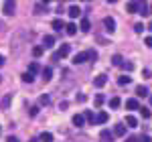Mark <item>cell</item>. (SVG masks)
I'll return each instance as SVG.
<instances>
[{"label": "cell", "instance_id": "6da1fadb", "mask_svg": "<svg viewBox=\"0 0 152 142\" xmlns=\"http://www.w3.org/2000/svg\"><path fill=\"white\" fill-rule=\"evenodd\" d=\"M2 10L6 16H12L14 10H16V4H14V0H4V4H2Z\"/></svg>", "mask_w": 152, "mask_h": 142}, {"label": "cell", "instance_id": "7a4b0ae2", "mask_svg": "<svg viewBox=\"0 0 152 142\" xmlns=\"http://www.w3.org/2000/svg\"><path fill=\"white\" fill-rule=\"evenodd\" d=\"M87 59H91L89 51H81V53H77V55L73 57V63H75V65H79V63H85Z\"/></svg>", "mask_w": 152, "mask_h": 142}, {"label": "cell", "instance_id": "3957f363", "mask_svg": "<svg viewBox=\"0 0 152 142\" xmlns=\"http://www.w3.org/2000/svg\"><path fill=\"white\" fill-rule=\"evenodd\" d=\"M136 4H138V14H142V16H148L150 14V8H148V2L146 0H136Z\"/></svg>", "mask_w": 152, "mask_h": 142}, {"label": "cell", "instance_id": "277c9868", "mask_svg": "<svg viewBox=\"0 0 152 142\" xmlns=\"http://www.w3.org/2000/svg\"><path fill=\"white\" fill-rule=\"evenodd\" d=\"M104 24H105V29H107V33H114V31H116V20H114L112 16H105Z\"/></svg>", "mask_w": 152, "mask_h": 142}, {"label": "cell", "instance_id": "5b68a950", "mask_svg": "<svg viewBox=\"0 0 152 142\" xmlns=\"http://www.w3.org/2000/svg\"><path fill=\"white\" fill-rule=\"evenodd\" d=\"M105 83H107V75H104V73H102V75H97V77L94 79V85H95V87H104Z\"/></svg>", "mask_w": 152, "mask_h": 142}, {"label": "cell", "instance_id": "8992f818", "mask_svg": "<svg viewBox=\"0 0 152 142\" xmlns=\"http://www.w3.org/2000/svg\"><path fill=\"white\" fill-rule=\"evenodd\" d=\"M10 102H12V94H6L2 100H0V108H2V110H8Z\"/></svg>", "mask_w": 152, "mask_h": 142}, {"label": "cell", "instance_id": "52a82bcc", "mask_svg": "<svg viewBox=\"0 0 152 142\" xmlns=\"http://www.w3.org/2000/svg\"><path fill=\"white\" fill-rule=\"evenodd\" d=\"M83 124H85V116H83V114H75V116H73V126L81 128Z\"/></svg>", "mask_w": 152, "mask_h": 142}, {"label": "cell", "instance_id": "ba28073f", "mask_svg": "<svg viewBox=\"0 0 152 142\" xmlns=\"http://www.w3.org/2000/svg\"><path fill=\"white\" fill-rule=\"evenodd\" d=\"M53 45H55V37H53V35H45V37H43V47H45V49L53 47Z\"/></svg>", "mask_w": 152, "mask_h": 142}, {"label": "cell", "instance_id": "9c48e42d", "mask_svg": "<svg viewBox=\"0 0 152 142\" xmlns=\"http://www.w3.org/2000/svg\"><path fill=\"white\" fill-rule=\"evenodd\" d=\"M126 108H128V110H140V104H138L136 97H130L128 102H126Z\"/></svg>", "mask_w": 152, "mask_h": 142}, {"label": "cell", "instance_id": "30bf717a", "mask_svg": "<svg viewBox=\"0 0 152 142\" xmlns=\"http://www.w3.org/2000/svg\"><path fill=\"white\" fill-rule=\"evenodd\" d=\"M67 14H69L71 18H77V16L81 14V8H79V6H69V10H67Z\"/></svg>", "mask_w": 152, "mask_h": 142}, {"label": "cell", "instance_id": "8fae6325", "mask_svg": "<svg viewBox=\"0 0 152 142\" xmlns=\"http://www.w3.org/2000/svg\"><path fill=\"white\" fill-rule=\"evenodd\" d=\"M41 75H43L45 81H51V79H53V69H51V67H45V69L41 71Z\"/></svg>", "mask_w": 152, "mask_h": 142}, {"label": "cell", "instance_id": "7c38bea8", "mask_svg": "<svg viewBox=\"0 0 152 142\" xmlns=\"http://www.w3.org/2000/svg\"><path fill=\"white\" fill-rule=\"evenodd\" d=\"M114 136H126V126L124 124H118L114 128Z\"/></svg>", "mask_w": 152, "mask_h": 142}, {"label": "cell", "instance_id": "4fadbf2b", "mask_svg": "<svg viewBox=\"0 0 152 142\" xmlns=\"http://www.w3.org/2000/svg\"><path fill=\"white\" fill-rule=\"evenodd\" d=\"M107 118H110V116H107L105 112H99V114L95 116V124H105V122H107Z\"/></svg>", "mask_w": 152, "mask_h": 142}, {"label": "cell", "instance_id": "5bb4252c", "mask_svg": "<svg viewBox=\"0 0 152 142\" xmlns=\"http://www.w3.org/2000/svg\"><path fill=\"white\" fill-rule=\"evenodd\" d=\"M126 124H128L130 128H136V126H138V120H136V116H132V114H130V116H126Z\"/></svg>", "mask_w": 152, "mask_h": 142}, {"label": "cell", "instance_id": "9a60e30c", "mask_svg": "<svg viewBox=\"0 0 152 142\" xmlns=\"http://www.w3.org/2000/svg\"><path fill=\"white\" fill-rule=\"evenodd\" d=\"M65 33H67V35H69V37H73V35H75V33H77V24L69 23V24H67V26H65Z\"/></svg>", "mask_w": 152, "mask_h": 142}, {"label": "cell", "instance_id": "2e32d148", "mask_svg": "<svg viewBox=\"0 0 152 142\" xmlns=\"http://www.w3.org/2000/svg\"><path fill=\"white\" fill-rule=\"evenodd\" d=\"M79 29H81L83 33H89V29H91L89 20H87V18H81V23H79Z\"/></svg>", "mask_w": 152, "mask_h": 142}, {"label": "cell", "instance_id": "e0dca14e", "mask_svg": "<svg viewBox=\"0 0 152 142\" xmlns=\"http://www.w3.org/2000/svg\"><path fill=\"white\" fill-rule=\"evenodd\" d=\"M136 95H138V97H146V95H148L146 85H138V87H136Z\"/></svg>", "mask_w": 152, "mask_h": 142}, {"label": "cell", "instance_id": "ac0fdd59", "mask_svg": "<svg viewBox=\"0 0 152 142\" xmlns=\"http://www.w3.org/2000/svg\"><path fill=\"white\" fill-rule=\"evenodd\" d=\"M128 83H132V77H128V75H120L118 77V85H128Z\"/></svg>", "mask_w": 152, "mask_h": 142}, {"label": "cell", "instance_id": "d6986e66", "mask_svg": "<svg viewBox=\"0 0 152 142\" xmlns=\"http://www.w3.org/2000/svg\"><path fill=\"white\" fill-rule=\"evenodd\" d=\"M112 65H116V67H122V65H124V59H122V55H114V57H112Z\"/></svg>", "mask_w": 152, "mask_h": 142}, {"label": "cell", "instance_id": "ffe728a7", "mask_svg": "<svg viewBox=\"0 0 152 142\" xmlns=\"http://www.w3.org/2000/svg\"><path fill=\"white\" fill-rule=\"evenodd\" d=\"M69 53H71V47H69V45H61V49H59V55H61V57H67Z\"/></svg>", "mask_w": 152, "mask_h": 142}, {"label": "cell", "instance_id": "44dd1931", "mask_svg": "<svg viewBox=\"0 0 152 142\" xmlns=\"http://www.w3.org/2000/svg\"><path fill=\"white\" fill-rule=\"evenodd\" d=\"M23 81L24 83H33L35 81V75H33L31 71H26V73H23Z\"/></svg>", "mask_w": 152, "mask_h": 142}, {"label": "cell", "instance_id": "7402d4cb", "mask_svg": "<svg viewBox=\"0 0 152 142\" xmlns=\"http://www.w3.org/2000/svg\"><path fill=\"white\" fill-rule=\"evenodd\" d=\"M120 104H122V100H120V97H112V100H110V108H112V110H118Z\"/></svg>", "mask_w": 152, "mask_h": 142}, {"label": "cell", "instance_id": "603a6c76", "mask_svg": "<svg viewBox=\"0 0 152 142\" xmlns=\"http://www.w3.org/2000/svg\"><path fill=\"white\" fill-rule=\"evenodd\" d=\"M53 29H55V31H61V29H65V23H63L61 18H55V20H53Z\"/></svg>", "mask_w": 152, "mask_h": 142}, {"label": "cell", "instance_id": "cb8c5ba5", "mask_svg": "<svg viewBox=\"0 0 152 142\" xmlns=\"http://www.w3.org/2000/svg\"><path fill=\"white\" fill-rule=\"evenodd\" d=\"M99 136H102V140H112V138H114V132H110V130H102V134H99Z\"/></svg>", "mask_w": 152, "mask_h": 142}, {"label": "cell", "instance_id": "d4e9b609", "mask_svg": "<svg viewBox=\"0 0 152 142\" xmlns=\"http://www.w3.org/2000/svg\"><path fill=\"white\" fill-rule=\"evenodd\" d=\"M41 142H53V134L51 132H43L41 134Z\"/></svg>", "mask_w": 152, "mask_h": 142}, {"label": "cell", "instance_id": "484cf974", "mask_svg": "<svg viewBox=\"0 0 152 142\" xmlns=\"http://www.w3.org/2000/svg\"><path fill=\"white\" fill-rule=\"evenodd\" d=\"M140 114H142V118H144V120H148L152 116V112L148 110V108H140Z\"/></svg>", "mask_w": 152, "mask_h": 142}, {"label": "cell", "instance_id": "4316f807", "mask_svg": "<svg viewBox=\"0 0 152 142\" xmlns=\"http://www.w3.org/2000/svg\"><path fill=\"white\" fill-rule=\"evenodd\" d=\"M43 45H39V47H33V55H35V57H41V55H43Z\"/></svg>", "mask_w": 152, "mask_h": 142}, {"label": "cell", "instance_id": "83f0119b", "mask_svg": "<svg viewBox=\"0 0 152 142\" xmlns=\"http://www.w3.org/2000/svg\"><path fill=\"white\" fill-rule=\"evenodd\" d=\"M28 71H31V73H33V75H35V73H39V63H35V61H33V63H31V65H28Z\"/></svg>", "mask_w": 152, "mask_h": 142}, {"label": "cell", "instance_id": "f1b7e54d", "mask_svg": "<svg viewBox=\"0 0 152 142\" xmlns=\"http://www.w3.org/2000/svg\"><path fill=\"white\" fill-rule=\"evenodd\" d=\"M49 102H51V97H49L47 94H45V95H41V97H39V104H41V106H47Z\"/></svg>", "mask_w": 152, "mask_h": 142}, {"label": "cell", "instance_id": "f546056e", "mask_svg": "<svg viewBox=\"0 0 152 142\" xmlns=\"http://www.w3.org/2000/svg\"><path fill=\"white\" fill-rule=\"evenodd\" d=\"M83 116H85V120H87V122H91V124H95V116H94V112H85Z\"/></svg>", "mask_w": 152, "mask_h": 142}, {"label": "cell", "instance_id": "4dcf8cb0", "mask_svg": "<svg viewBox=\"0 0 152 142\" xmlns=\"http://www.w3.org/2000/svg\"><path fill=\"white\" fill-rule=\"evenodd\" d=\"M128 12H138V4H136V0L128 4Z\"/></svg>", "mask_w": 152, "mask_h": 142}, {"label": "cell", "instance_id": "1f68e13d", "mask_svg": "<svg viewBox=\"0 0 152 142\" xmlns=\"http://www.w3.org/2000/svg\"><path fill=\"white\" fill-rule=\"evenodd\" d=\"M43 12H47V8H45L43 4H37L35 6V14H43Z\"/></svg>", "mask_w": 152, "mask_h": 142}, {"label": "cell", "instance_id": "d6a6232c", "mask_svg": "<svg viewBox=\"0 0 152 142\" xmlns=\"http://www.w3.org/2000/svg\"><path fill=\"white\" fill-rule=\"evenodd\" d=\"M104 102H105V97H104L102 94H97V95H95V106H102Z\"/></svg>", "mask_w": 152, "mask_h": 142}, {"label": "cell", "instance_id": "836d02e7", "mask_svg": "<svg viewBox=\"0 0 152 142\" xmlns=\"http://www.w3.org/2000/svg\"><path fill=\"white\" fill-rule=\"evenodd\" d=\"M142 31H144V24H142V23H136V24H134V33H138V35H140Z\"/></svg>", "mask_w": 152, "mask_h": 142}, {"label": "cell", "instance_id": "e575fe53", "mask_svg": "<svg viewBox=\"0 0 152 142\" xmlns=\"http://www.w3.org/2000/svg\"><path fill=\"white\" fill-rule=\"evenodd\" d=\"M28 114H31V116L35 118L37 114H39V106H33V108H31V110H28Z\"/></svg>", "mask_w": 152, "mask_h": 142}, {"label": "cell", "instance_id": "d590c367", "mask_svg": "<svg viewBox=\"0 0 152 142\" xmlns=\"http://www.w3.org/2000/svg\"><path fill=\"white\" fill-rule=\"evenodd\" d=\"M122 67H124L126 71H132V69H134V63H130V61H128V63H124Z\"/></svg>", "mask_w": 152, "mask_h": 142}, {"label": "cell", "instance_id": "8d00e7d4", "mask_svg": "<svg viewBox=\"0 0 152 142\" xmlns=\"http://www.w3.org/2000/svg\"><path fill=\"white\" fill-rule=\"evenodd\" d=\"M144 43H146V47L152 49V37H146V39H144Z\"/></svg>", "mask_w": 152, "mask_h": 142}, {"label": "cell", "instance_id": "74e56055", "mask_svg": "<svg viewBox=\"0 0 152 142\" xmlns=\"http://www.w3.org/2000/svg\"><path fill=\"white\" fill-rule=\"evenodd\" d=\"M126 142H140V138H136V136H128Z\"/></svg>", "mask_w": 152, "mask_h": 142}, {"label": "cell", "instance_id": "f35d334b", "mask_svg": "<svg viewBox=\"0 0 152 142\" xmlns=\"http://www.w3.org/2000/svg\"><path fill=\"white\" fill-rule=\"evenodd\" d=\"M140 142H152V138H150V136H146V134H144V136H140Z\"/></svg>", "mask_w": 152, "mask_h": 142}, {"label": "cell", "instance_id": "ab89813d", "mask_svg": "<svg viewBox=\"0 0 152 142\" xmlns=\"http://www.w3.org/2000/svg\"><path fill=\"white\" fill-rule=\"evenodd\" d=\"M6 142H20V140H18L16 136H8V138H6Z\"/></svg>", "mask_w": 152, "mask_h": 142}, {"label": "cell", "instance_id": "60d3db41", "mask_svg": "<svg viewBox=\"0 0 152 142\" xmlns=\"http://www.w3.org/2000/svg\"><path fill=\"white\" fill-rule=\"evenodd\" d=\"M85 100H87V97H85L83 94H79V95H77V102H85Z\"/></svg>", "mask_w": 152, "mask_h": 142}, {"label": "cell", "instance_id": "b9f144b4", "mask_svg": "<svg viewBox=\"0 0 152 142\" xmlns=\"http://www.w3.org/2000/svg\"><path fill=\"white\" fill-rule=\"evenodd\" d=\"M2 65H4V57L0 55V67H2Z\"/></svg>", "mask_w": 152, "mask_h": 142}, {"label": "cell", "instance_id": "7bdbcfd3", "mask_svg": "<svg viewBox=\"0 0 152 142\" xmlns=\"http://www.w3.org/2000/svg\"><path fill=\"white\" fill-rule=\"evenodd\" d=\"M41 2H43V4H49V2H53V0H41Z\"/></svg>", "mask_w": 152, "mask_h": 142}, {"label": "cell", "instance_id": "ee69618b", "mask_svg": "<svg viewBox=\"0 0 152 142\" xmlns=\"http://www.w3.org/2000/svg\"><path fill=\"white\" fill-rule=\"evenodd\" d=\"M148 31H150V33H152V20H150V24H148Z\"/></svg>", "mask_w": 152, "mask_h": 142}, {"label": "cell", "instance_id": "f6af8a7d", "mask_svg": "<svg viewBox=\"0 0 152 142\" xmlns=\"http://www.w3.org/2000/svg\"><path fill=\"white\" fill-rule=\"evenodd\" d=\"M28 142H41V140H37V138H33V140H28Z\"/></svg>", "mask_w": 152, "mask_h": 142}, {"label": "cell", "instance_id": "bcb514c9", "mask_svg": "<svg viewBox=\"0 0 152 142\" xmlns=\"http://www.w3.org/2000/svg\"><path fill=\"white\" fill-rule=\"evenodd\" d=\"M107 2H112V4H114V2H118V0H107Z\"/></svg>", "mask_w": 152, "mask_h": 142}, {"label": "cell", "instance_id": "7dc6e473", "mask_svg": "<svg viewBox=\"0 0 152 142\" xmlns=\"http://www.w3.org/2000/svg\"><path fill=\"white\" fill-rule=\"evenodd\" d=\"M150 12H152V4H150Z\"/></svg>", "mask_w": 152, "mask_h": 142}, {"label": "cell", "instance_id": "c3c4849f", "mask_svg": "<svg viewBox=\"0 0 152 142\" xmlns=\"http://www.w3.org/2000/svg\"><path fill=\"white\" fill-rule=\"evenodd\" d=\"M0 134H2V128H0Z\"/></svg>", "mask_w": 152, "mask_h": 142}, {"label": "cell", "instance_id": "681fc988", "mask_svg": "<svg viewBox=\"0 0 152 142\" xmlns=\"http://www.w3.org/2000/svg\"><path fill=\"white\" fill-rule=\"evenodd\" d=\"M150 102H152V95H150Z\"/></svg>", "mask_w": 152, "mask_h": 142}, {"label": "cell", "instance_id": "f907efd6", "mask_svg": "<svg viewBox=\"0 0 152 142\" xmlns=\"http://www.w3.org/2000/svg\"><path fill=\"white\" fill-rule=\"evenodd\" d=\"M0 79H2V75H0Z\"/></svg>", "mask_w": 152, "mask_h": 142}]
</instances>
